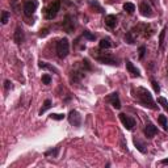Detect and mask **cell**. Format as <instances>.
<instances>
[{"instance_id": "cell-1", "label": "cell", "mask_w": 168, "mask_h": 168, "mask_svg": "<svg viewBox=\"0 0 168 168\" xmlns=\"http://www.w3.org/2000/svg\"><path fill=\"white\" fill-rule=\"evenodd\" d=\"M135 98L142 106L150 108V109H152V110L159 109V106L155 104L154 98H152V95L150 93V91H147V88L138 87L137 91H135Z\"/></svg>"}, {"instance_id": "cell-2", "label": "cell", "mask_w": 168, "mask_h": 168, "mask_svg": "<svg viewBox=\"0 0 168 168\" xmlns=\"http://www.w3.org/2000/svg\"><path fill=\"white\" fill-rule=\"evenodd\" d=\"M57 55L61 58V59H65L68 53H70V43H68V39L67 38H62L57 42Z\"/></svg>"}, {"instance_id": "cell-3", "label": "cell", "mask_w": 168, "mask_h": 168, "mask_svg": "<svg viewBox=\"0 0 168 168\" xmlns=\"http://www.w3.org/2000/svg\"><path fill=\"white\" fill-rule=\"evenodd\" d=\"M61 11V0H54L53 3H50V6L46 8V18L47 20H53L57 17L58 12Z\"/></svg>"}, {"instance_id": "cell-4", "label": "cell", "mask_w": 168, "mask_h": 168, "mask_svg": "<svg viewBox=\"0 0 168 168\" xmlns=\"http://www.w3.org/2000/svg\"><path fill=\"white\" fill-rule=\"evenodd\" d=\"M38 7V3L36 0H28V2L24 3V13H25L26 17H32L36 9Z\"/></svg>"}, {"instance_id": "cell-5", "label": "cell", "mask_w": 168, "mask_h": 168, "mask_svg": "<svg viewBox=\"0 0 168 168\" xmlns=\"http://www.w3.org/2000/svg\"><path fill=\"white\" fill-rule=\"evenodd\" d=\"M120 120H121L122 125H123V127H125L126 130H133V129H134L135 120L133 117L125 114V113H121V114H120Z\"/></svg>"}, {"instance_id": "cell-6", "label": "cell", "mask_w": 168, "mask_h": 168, "mask_svg": "<svg viewBox=\"0 0 168 168\" xmlns=\"http://www.w3.org/2000/svg\"><path fill=\"white\" fill-rule=\"evenodd\" d=\"M68 122L71 123V125L79 127L82 125V116L79 114V112L76 110H71L68 113Z\"/></svg>"}, {"instance_id": "cell-7", "label": "cell", "mask_w": 168, "mask_h": 168, "mask_svg": "<svg viewBox=\"0 0 168 168\" xmlns=\"http://www.w3.org/2000/svg\"><path fill=\"white\" fill-rule=\"evenodd\" d=\"M139 11H141L142 16H145V17H152V16H154L152 8H151V6L147 2H142L139 4Z\"/></svg>"}, {"instance_id": "cell-8", "label": "cell", "mask_w": 168, "mask_h": 168, "mask_svg": "<svg viewBox=\"0 0 168 168\" xmlns=\"http://www.w3.org/2000/svg\"><path fill=\"white\" fill-rule=\"evenodd\" d=\"M63 29L67 33H72L75 30V20H74L70 14H67L65 17V21H63Z\"/></svg>"}, {"instance_id": "cell-9", "label": "cell", "mask_w": 168, "mask_h": 168, "mask_svg": "<svg viewBox=\"0 0 168 168\" xmlns=\"http://www.w3.org/2000/svg\"><path fill=\"white\" fill-rule=\"evenodd\" d=\"M156 134H158V127L154 125V123L147 122L146 126H145V135L149 138V139H151V138H154Z\"/></svg>"}, {"instance_id": "cell-10", "label": "cell", "mask_w": 168, "mask_h": 168, "mask_svg": "<svg viewBox=\"0 0 168 168\" xmlns=\"http://www.w3.org/2000/svg\"><path fill=\"white\" fill-rule=\"evenodd\" d=\"M106 101H109L112 104L113 108L116 109H121V101H120V96H118V92H113L109 96L106 97Z\"/></svg>"}, {"instance_id": "cell-11", "label": "cell", "mask_w": 168, "mask_h": 168, "mask_svg": "<svg viewBox=\"0 0 168 168\" xmlns=\"http://www.w3.org/2000/svg\"><path fill=\"white\" fill-rule=\"evenodd\" d=\"M13 39H14V42H16L17 45H21V43L25 41V34H24L22 28H20V26L16 28L14 34H13Z\"/></svg>"}, {"instance_id": "cell-12", "label": "cell", "mask_w": 168, "mask_h": 168, "mask_svg": "<svg viewBox=\"0 0 168 168\" xmlns=\"http://www.w3.org/2000/svg\"><path fill=\"white\" fill-rule=\"evenodd\" d=\"M96 61L104 63V65H110V66H118V61L114 59L110 55H106V57H96Z\"/></svg>"}, {"instance_id": "cell-13", "label": "cell", "mask_w": 168, "mask_h": 168, "mask_svg": "<svg viewBox=\"0 0 168 168\" xmlns=\"http://www.w3.org/2000/svg\"><path fill=\"white\" fill-rule=\"evenodd\" d=\"M126 70L129 71V74L131 76H134V78H139L141 76V71L138 70V68L133 65L130 61H126Z\"/></svg>"}, {"instance_id": "cell-14", "label": "cell", "mask_w": 168, "mask_h": 168, "mask_svg": "<svg viewBox=\"0 0 168 168\" xmlns=\"http://www.w3.org/2000/svg\"><path fill=\"white\" fill-rule=\"evenodd\" d=\"M104 22L109 28H116V25L118 24V20H117V16H114V14H108V16H105V18H104Z\"/></svg>"}, {"instance_id": "cell-15", "label": "cell", "mask_w": 168, "mask_h": 168, "mask_svg": "<svg viewBox=\"0 0 168 168\" xmlns=\"http://www.w3.org/2000/svg\"><path fill=\"white\" fill-rule=\"evenodd\" d=\"M38 67H39V68H43V70H49V71H53V72L58 74V70H57V68L53 67L51 65H49V63H46V62L39 61V62H38Z\"/></svg>"}, {"instance_id": "cell-16", "label": "cell", "mask_w": 168, "mask_h": 168, "mask_svg": "<svg viewBox=\"0 0 168 168\" xmlns=\"http://www.w3.org/2000/svg\"><path fill=\"white\" fill-rule=\"evenodd\" d=\"M112 46V42L109 38H102L100 42H98V47L101 49V50H105V49H109Z\"/></svg>"}, {"instance_id": "cell-17", "label": "cell", "mask_w": 168, "mask_h": 168, "mask_svg": "<svg viewBox=\"0 0 168 168\" xmlns=\"http://www.w3.org/2000/svg\"><path fill=\"white\" fill-rule=\"evenodd\" d=\"M134 145H135V147L138 149V151L139 152H142V154H146V146H145V143H142L139 139H137V138H134Z\"/></svg>"}, {"instance_id": "cell-18", "label": "cell", "mask_w": 168, "mask_h": 168, "mask_svg": "<svg viewBox=\"0 0 168 168\" xmlns=\"http://www.w3.org/2000/svg\"><path fill=\"white\" fill-rule=\"evenodd\" d=\"M90 7L93 8V9H96V12H98V13H102V12H104L102 7L100 6V4H98L97 0H91V2H90Z\"/></svg>"}, {"instance_id": "cell-19", "label": "cell", "mask_w": 168, "mask_h": 168, "mask_svg": "<svg viewBox=\"0 0 168 168\" xmlns=\"http://www.w3.org/2000/svg\"><path fill=\"white\" fill-rule=\"evenodd\" d=\"M158 121H159V123L163 126V129H164L166 131H168V122H167V117L164 114H160L159 117H158Z\"/></svg>"}, {"instance_id": "cell-20", "label": "cell", "mask_w": 168, "mask_h": 168, "mask_svg": "<svg viewBox=\"0 0 168 168\" xmlns=\"http://www.w3.org/2000/svg\"><path fill=\"white\" fill-rule=\"evenodd\" d=\"M167 26L163 28V30L160 32V36H159V50H163V43H164V37H166V32H167Z\"/></svg>"}, {"instance_id": "cell-21", "label": "cell", "mask_w": 168, "mask_h": 168, "mask_svg": "<svg viewBox=\"0 0 168 168\" xmlns=\"http://www.w3.org/2000/svg\"><path fill=\"white\" fill-rule=\"evenodd\" d=\"M82 78H83V74H80L79 71H72V72H71V82L76 83V82L80 80Z\"/></svg>"}, {"instance_id": "cell-22", "label": "cell", "mask_w": 168, "mask_h": 168, "mask_svg": "<svg viewBox=\"0 0 168 168\" xmlns=\"http://www.w3.org/2000/svg\"><path fill=\"white\" fill-rule=\"evenodd\" d=\"M123 9H125L127 13H134L135 6H134L133 3H125V4H123Z\"/></svg>"}, {"instance_id": "cell-23", "label": "cell", "mask_w": 168, "mask_h": 168, "mask_svg": "<svg viewBox=\"0 0 168 168\" xmlns=\"http://www.w3.org/2000/svg\"><path fill=\"white\" fill-rule=\"evenodd\" d=\"M50 108H51V101H50V100H45V102H43V106H42V109L39 110L38 114H39V116H42L43 113H45L47 109H50Z\"/></svg>"}, {"instance_id": "cell-24", "label": "cell", "mask_w": 168, "mask_h": 168, "mask_svg": "<svg viewBox=\"0 0 168 168\" xmlns=\"http://www.w3.org/2000/svg\"><path fill=\"white\" fill-rule=\"evenodd\" d=\"M158 104H160L162 105V108L164 109L166 112H168V101H167V98H164V97H158Z\"/></svg>"}, {"instance_id": "cell-25", "label": "cell", "mask_w": 168, "mask_h": 168, "mask_svg": "<svg viewBox=\"0 0 168 168\" xmlns=\"http://www.w3.org/2000/svg\"><path fill=\"white\" fill-rule=\"evenodd\" d=\"M59 154V147H55V149H51V150H47L45 152V156H53V158H57Z\"/></svg>"}, {"instance_id": "cell-26", "label": "cell", "mask_w": 168, "mask_h": 168, "mask_svg": "<svg viewBox=\"0 0 168 168\" xmlns=\"http://www.w3.org/2000/svg\"><path fill=\"white\" fill-rule=\"evenodd\" d=\"M125 41L129 43V45H134V43H135V38L133 37V33L131 32H127L125 34Z\"/></svg>"}, {"instance_id": "cell-27", "label": "cell", "mask_w": 168, "mask_h": 168, "mask_svg": "<svg viewBox=\"0 0 168 168\" xmlns=\"http://www.w3.org/2000/svg\"><path fill=\"white\" fill-rule=\"evenodd\" d=\"M9 17H11V13H9L8 11H3V12H2V20H0V21H2L3 25H6V24L8 22Z\"/></svg>"}, {"instance_id": "cell-28", "label": "cell", "mask_w": 168, "mask_h": 168, "mask_svg": "<svg viewBox=\"0 0 168 168\" xmlns=\"http://www.w3.org/2000/svg\"><path fill=\"white\" fill-rule=\"evenodd\" d=\"M83 37H86L87 39H90V41H95V39H96V36H95V34H92L90 30H84L83 32Z\"/></svg>"}, {"instance_id": "cell-29", "label": "cell", "mask_w": 168, "mask_h": 168, "mask_svg": "<svg viewBox=\"0 0 168 168\" xmlns=\"http://www.w3.org/2000/svg\"><path fill=\"white\" fill-rule=\"evenodd\" d=\"M151 84H152V88H154V91H155L156 93H159V92H160V86H159V83L152 79V80H151Z\"/></svg>"}, {"instance_id": "cell-30", "label": "cell", "mask_w": 168, "mask_h": 168, "mask_svg": "<svg viewBox=\"0 0 168 168\" xmlns=\"http://www.w3.org/2000/svg\"><path fill=\"white\" fill-rule=\"evenodd\" d=\"M51 120H55V121H61L65 118V114H58V113H53V114L50 116Z\"/></svg>"}, {"instance_id": "cell-31", "label": "cell", "mask_w": 168, "mask_h": 168, "mask_svg": "<svg viewBox=\"0 0 168 168\" xmlns=\"http://www.w3.org/2000/svg\"><path fill=\"white\" fill-rule=\"evenodd\" d=\"M42 83L43 84H50L51 83V76L45 74V75H42Z\"/></svg>"}, {"instance_id": "cell-32", "label": "cell", "mask_w": 168, "mask_h": 168, "mask_svg": "<svg viewBox=\"0 0 168 168\" xmlns=\"http://www.w3.org/2000/svg\"><path fill=\"white\" fill-rule=\"evenodd\" d=\"M83 67L86 68L87 71H91L92 70V67H91V65H90V61H88V59H83Z\"/></svg>"}, {"instance_id": "cell-33", "label": "cell", "mask_w": 168, "mask_h": 168, "mask_svg": "<svg viewBox=\"0 0 168 168\" xmlns=\"http://www.w3.org/2000/svg\"><path fill=\"white\" fill-rule=\"evenodd\" d=\"M138 53H139V58L142 59L143 57H145V54H146V46H141L139 49H138Z\"/></svg>"}, {"instance_id": "cell-34", "label": "cell", "mask_w": 168, "mask_h": 168, "mask_svg": "<svg viewBox=\"0 0 168 168\" xmlns=\"http://www.w3.org/2000/svg\"><path fill=\"white\" fill-rule=\"evenodd\" d=\"M4 88H6V91H9L12 88V83L9 80H6V82H4Z\"/></svg>"}, {"instance_id": "cell-35", "label": "cell", "mask_w": 168, "mask_h": 168, "mask_svg": "<svg viewBox=\"0 0 168 168\" xmlns=\"http://www.w3.org/2000/svg\"><path fill=\"white\" fill-rule=\"evenodd\" d=\"M47 29H41V30H39V33H38V36L39 37H45V36H47Z\"/></svg>"}, {"instance_id": "cell-36", "label": "cell", "mask_w": 168, "mask_h": 168, "mask_svg": "<svg viewBox=\"0 0 168 168\" xmlns=\"http://www.w3.org/2000/svg\"><path fill=\"white\" fill-rule=\"evenodd\" d=\"M160 163H162V164H164V166H168V158H167V159H162Z\"/></svg>"}]
</instances>
